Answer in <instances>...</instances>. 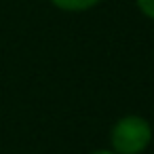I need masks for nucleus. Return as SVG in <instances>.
<instances>
[{"label":"nucleus","instance_id":"obj_2","mask_svg":"<svg viewBox=\"0 0 154 154\" xmlns=\"http://www.w3.org/2000/svg\"><path fill=\"white\" fill-rule=\"evenodd\" d=\"M99 2L101 0H51L53 7H57L59 11H68V13H82V11L97 7Z\"/></svg>","mask_w":154,"mask_h":154},{"label":"nucleus","instance_id":"obj_3","mask_svg":"<svg viewBox=\"0 0 154 154\" xmlns=\"http://www.w3.org/2000/svg\"><path fill=\"white\" fill-rule=\"evenodd\" d=\"M135 5L141 11V15H146L148 19L154 21V0H135Z\"/></svg>","mask_w":154,"mask_h":154},{"label":"nucleus","instance_id":"obj_4","mask_svg":"<svg viewBox=\"0 0 154 154\" xmlns=\"http://www.w3.org/2000/svg\"><path fill=\"white\" fill-rule=\"evenodd\" d=\"M89 154H116V152H112V150H93Z\"/></svg>","mask_w":154,"mask_h":154},{"label":"nucleus","instance_id":"obj_1","mask_svg":"<svg viewBox=\"0 0 154 154\" xmlns=\"http://www.w3.org/2000/svg\"><path fill=\"white\" fill-rule=\"evenodd\" d=\"M154 139V129L139 114L120 116L110 129V150L116 154H143Z\"/></svg>","mask_w":154,"mask_h":154}]
</instances>
